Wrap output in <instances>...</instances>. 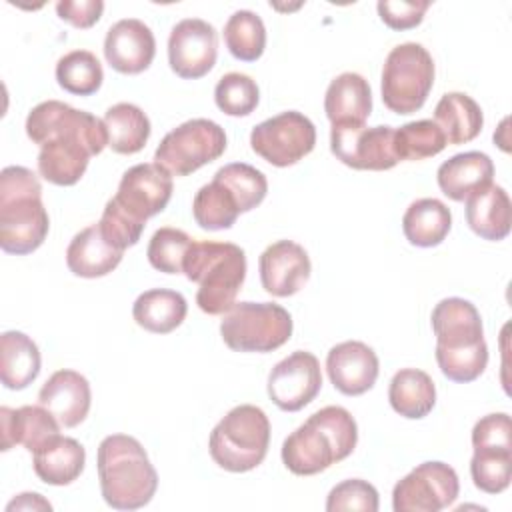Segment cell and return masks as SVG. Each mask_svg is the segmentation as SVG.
I'll list each match as a JSON object with an SVG mask.
<instances>
[{"label": "cell", "mask_w": 512, "mask_h": 512, "mask_svg": "<svg viewBox=\"0 0 512 512\" xmlns=\"http://www.w3.org/2000/svg\"><path fill=\"white\" fill-rule=\"evenodd\" d=\"M172 176L154 162H142L128 168L110 202L136 224L160 214L172 198Z\"/></svg>", "instance_id": "5bb4252c"}, {"label": "cell", "mask_w": 512, "mask_h": 512, "mask_svg": "<svg viewBox=\"0 0 512 512\" xmlns=\"http://www.w3.org/2000/svg\"><path fill=\"white\" fill-rule=\"evenodd\" d=\"M2 426V452L12 446L22 444L28 452H36L48 440L60 434V422L40 404V406H20V408H0Z\"/></svg>", "instance_id": "44dd1931"}, {"label": "cell", "mask_w": 512, "mask_h": 512, "mask_svg": "<svg viewBox=\"0 0 512 512\" xmlns=\"http://www.w3.org/2000/svg\"><path fill=\"white\" fill-rule=\"evenodd\" d=\"M434 60L418 42L394 46L382 66L380 92L384 106L394 114L418 112L434 86Z\"/></svg>", "instance_id": "ba28073f"}, {"label": "cell", "mask_w": 512, "mask_h": 512, "mask_svg": "<svg viewBox=\"0 0 512 512\" xmlns=\"http://www.w3.org/2000/svg\"><path fill=\"white\" fill-rule=\"evenodd\" d=\"M108 146L116 154H136L150 138V120L144 110L130 102H118L104 114Z\"/></svg>", "instance_id": "1f68e13d"}, {"label": "cell", "mask_w": 512, "mask_h": 512, "mask_svg": "<svg viewBox=\"0 0 512 512\" xmlns=\"http://www.w3.org/2000/svg\"><path fill=\"white\" fill-rule=\"evenodd\" d=\"M40 350L36 342L18 330L0 336V380L8 390H24L40 374Z\"/></svg>", "instance_id": "4316f807"}, {"label": "cell", "mask_w": 512, "mask_h": 512, "mask_svg": "<svg viewBox=\"0 0 512 512\" xmlns=\"http://www.w3.org/2000/svg\"><path fill=\"white\" fill-rule=\"evenodd\" d=\"M380 506L378 490L360 478H350L336 484L326 498L328 512H342V510H362V512H376Z\"/></svg>", "instance_id": "60d3db41"}, {"label": "cell", "mask_w": 512, "mask_h": 512, "mask_svg": "<svg viewBox=\"0 0 512 512\" xmlns=\"http://www.w3.org/2000/svg\"><path fill=\"white\" fill-rule=\"evenodd\" d=\"M86 450L84 446L70 436H54L42 448L34 452V472L36 476L50 486H68L84 470Z\"/></svg>", "instance_id": "484cf974"}, {"label": "cell", "mask_w": 512, "mask_h": 512, "mask_svg": "<svg viewBox=\"0 0 512 512\" xmlns=\"http://www.w3.org/2000/svg\"><path fill=\"white\" fill-rule=\"evenodd\" d=\"M330 150L354 170H390L398 164L392 126L342 124L330 130Z\"/></svg>", "instance_id": "4fadbf2b"}, {"label": "cell", "mask_w": 512, "mask_h": 512, "mask_svg": "<svg viewBox=\"0 0 512 512\" xmlns=\"http://www.w3.org/2000/svg\"><path fill=\"white\" fill-rule=\"evenodd\" d=\"M98 226H100V232L102 236L116 248L120 250H126L134 244H138L142 232H144V226L142 224H136L134 220H130L128 216H124L110 200L106 202L104 210H102V216L98 220Z\"/></svg>", "instance_id": "b9f144b4"}, {"label": "cell", "mask_w": 512, "mask_h": 512, "mask_svg": "<svg viewBox=\"0 0 512 512\" xmlns=\"http://www.w3.org/2000/svg\"><path fill=\"white\" fill-rule=\"evenodd\" d=\"M464 202L466 224L476 236L490 242H500L510 234L512 204L502 186L490 182L472 192Z\"/></svg>", "instance_id": "7402d4cb"}, {"label": "cell", "mask_w": 512, "mask_h": 512, "mask_svg": "<svg viewBox=\"0 0 512 512\" xmlns=\"http://www.w3.org/2000/svg\"><path fill=\"white\" fill-rule=\"evenodd\" d=\"M326 372L340 394L360 396L376 384L380 362L368 344L346 340L328 350Z\"/></svg>", "instance_id": "ac0fdd59"}, {"label": "cell", "mask_w": 512, "mask_h": 512, "mask_svg": "<svg viewBox=\"0 0 512 512\" xmlns=\"http://www.w3.org/2000/svg\"><path fill=\"white\" fill-rule=\"evenodd\" d=\"M388 400L396 414L408 420H420L428 416L436 404L434 380L424 370L402 368L390 380Z\"/></svg>", "instance_id": "4dcf8cb0"}, {"label": "cell", "mask_w": 512, "mask_h": 512, "mask_svg": "<svg viewBox=\"0 0 512 512\" xmlns=\"http://www.w3.org/2000/svg\"><path fill=\"white\" fill-rule=\"evenodd\" d=\"M50 230L38 176L24 166L0 172V248L24 256L38 250Z\"/></svg>", "instance_id": "5b68a950"}, {"label": "cell", "mask_w": 512, "mask_h": 512, "mask_svg": "<svg viewBox=\"0 0 512 512\" xmlns=\"http://www.w3.org/2000/svg\"><path fill=\"white\" fill-rule=\"evenodd\" d=\"M96 468L102 498L114 510H138L156 494V468L134 436H106L98 446Z\"/></svg>", "instance_id": "277c9868"}, {"label": "cell", "mask_w": 512, "mask_h": 512, "mask_svg": "<svg viewBox=\"0 0 512 512\" xmlns=\"http://www.w3.org/2000/svg\"><path fill=\"white\" fill-rule=\"evenodd\" d=\"M26 134L40 146L38 174L56 186H74L90 158L108 146L104 120L60 100L36 104L26 116Z\"/></svg>", "instance_id": "6da1fadb"}, {"label": "cell", "mask_w": 512, "mask_h": 512, "mask_svg": "<svg viewBox=\"0 0 512 512\" xmlns=\"http://www.w3.org/2000/svg\"><path fill=\"white\" fill-rule=\"evenodd\" d=\"M470 476L478 490L500 494L512 480V448L506 446H472Z\"/></svg>", "instance_id": "e575fe53"}, {"label": "cell", "mask_w": 512, "mask_h": 512, "mask_svg": "<svg viewBox=\"0 0 512 512\" xmlns=\"http://www.w3.org/2000/svg\"><path fill=\"white\" fill-rule=\"evenodd\" d=\"M430 2H408V0H380L376 4L380 20L392 30L416 28L422 20Z\"/></svg>", "instance_id": "7bdbcfd3"}, {"label": "cell", "mask_w": 512, "mask_h": 512, "mask_svg": "<svg viewBox=\"0 0 512 512\" xmlns=\"http://www.w3.org/2000/svg\"><path fill=\"white\" fill-rule=\"evenodd\" d=\"M226 150L224 128L208 118H192L172 128L154 152V164L170 176H188L218 160Z\"/></svg>", "instance_id": "30bf717a"}, {"label": "cell", "mask_w": 512, "mask_h": 512, "mask_svg": "<svg viewBox=\"0 0 512 512\" xmlns=\"http://www.w3.org/2000/svg\"><path fill=\"white\" fill-rule=\"evenodd\" d=\"M218 56V32L202 18H184L168 36V64L184 80L206 76Z\"/></svg>", "instance_id": "9a60e30c"}, {"label": "cell", "mask_w": 512, "mask_h": 512, "mask_svg": "<svg viewBox=\"0 0 512 512\" xmlns=\"http://www.w3.org/2000/svg\"><path fill=\"white\" fill-rule=\"evenodd\" d=\"M156 54V40L148 24L138 18H122L104 38V58L120 74L144 72Z\"/></svg>", "instance_id": "d6986e66"}, {"label": "cell", "mask_w": 512, "mask_h": 512, "mask_svg": "<svg viewBox=\"0 0 512 512\" xmlns=\"http://www.w3.org/2000/svg\"><path fill=\"white\" fill-rule=\"evenodd\" d=\"M214 178L224 182L234 192L242 212H250L252 208L262 204L268 192L266 176L246 162H230L218 168L214 172Z\"/></svg>", "instance_id": "74e56055"}, {"label": "cell", "mask_w": 512, "mask_h": 512, "mask_svg": "<svg viewBox=\"0 0 512 512\" xmlns=\"http://www.w3.org/2000/svg\"><path fill=\"white\" fill-rule=\"evenodd\" d=\"M38 402L60 422L62 428H74L86 420L92 404V390L76 370H56L40 388Z\"/></svg>", "instance_id": "ffe728a7"}, {"label": "cell", "mask_w": 512, "mask_h": 512, "mask_svg": "<svg viewBox=\"0 0 512 512\" xmlns=\"http://www.w3.org/2000/svg\"><path fill=\"white\" fill-rule=\"evenodd\" d=\"M192 242L194 240L180 228H172V226L158 228L152 234L146 248L150 266L164 274H182L184 258Z\"/></svg>", "instance_id": "f35d334b"}, {"label": "cell", "mask_w": 512, "mask_h": 512, "mask_svg": "<svg viewBox=\"0 0 512 512\" xmlns=\"http://www.w3.org/2000/svg\"><path fill=\"white\" fill-rule=\"evenodd\" d=\"M186 314V298L168 288L146 290L132 304L134 322L152 334H168L176 330L184 322Z\"/></svg>", "instance_id": "83f0119b"}, {"label": "cell", "mask_w": 512, "mask_h": 512, "mask_svg": "<svg viewBox=\"0 0 512 512\" xmlns=\"http://www.w3.org/2000/svg\"><path fill=\"white\" fill-rule=\"evenodd\" d=\"M270 446V420L260 406H234L210 432L212 460L228 472H250L260 466Z\"/></svg>", "instance_id": "52a82bcc"}, {"label": "cell", "mask_w": 512, "mask_h": 512, "mask_svg": "<svg viewBox=\"0 0 512 512\" xmlns=\"http://www.w3.org/2000/svg\"><path fill=\"white\" fill-rule=\"evenodd\" d=\"M310 270L312 264L308 252L292 240L270 244L258 258L262 288L276 298L300 292L310 278Z\"/></svg>", "instance_id": "e0dca14e"}, {"label": "cell", "mask_w": 512, "mask_h": 512, "mask_svg": "<svg viewBox=\"0 0 512 512\" xmlns=\"http://www.w3.org/2000/svg\"><path fill=\"white\" fill-rule=\"evenodd\" d=\"M290 312L274 302H236L220 322V336L234 352H272L292 336Z\"/></svg>", "instance_id": "9c48e42d"}, {"label": "cell", "mask_w": 512, "mask_h": 512, "mask_svg": "<svg viewBox=\"0 0 512 512\" xmlns=\"http://www.w3.org/2000/svg\"><path fill=\"white\" fill-rule=\"evenodd\" d=\"M434 122L442 130L446 144H466L474 140L484 126L482 108L464 92H446L436 108Z\"/></svg>", "instance_id": "f546056e"}, {"label": "cell", "mask_w": 512, "mask_h": 512, "mask_svg": "<svg viewBox=\"0 0 512 512\" xmlns=\"http://www.w3.org/2000/svg\"><path fill=\"white\" fill-rule=\"evenodd\" d=\"M102 12V0H60L56 4V14L60 16V20L82 30L94 26L100 20Z\"/></svg>", "instance_id": "ee69618b"}, {"label": "cell", "mask_w": 512, "mask_h": 512, "mask_svg": "<svg viewBox=\"0 0 512 512\" xmlns=\"http://www.w3.org/2000/svg\"><path fill=\"white\" fill-rule=\"evenodd\" d=\"M124 250L112 246L100 232L98 222L82 228L66 248V266L80 278H102L122 262Z\"/></svg>", "instance_id": "603a6c76"}, {"label": "cell", "mask_w": 512, "mask_h": 512, "mask_svg": "<svg viewBox=\"0 0 512 512\" xmlns=\"http://www.w3.org/2000/svg\"><path fill=\"white\" fill-rule=\"evenodd\" d=\"M268 396L284 412L308 406L322 388L320 362L312 352L296 350L280 360L268 374Z\"/></svg>", "instance_id": "2e32d148"}, {"label": "cell", "mask_w": 512, "mask_h": 512, "mask_svg": "<svg viewBox=\"0 0 512 512\" xmlns=\"http://www.w3.org/2000/svg\"><path fill=\"white\" fill-rule=\"evenodd\" d=\"M436 336V362L452 382H474L486 370L488 346L478 308L464 298L440 300L430 316Z\"/></svg>", "instance_id": "7a4b0ae2"}, {"label": "cell", "mask_w": 512, "mask_h": 512, "mask_svg": "<svg viewBox=\"0 0 512 512\" xmlns=\"http://www.w3.org/2000/svg\"><path fill=\"white\" fill-rule=\"evenodd\" d=\"M358 444V424L342 406H324L282 444V462L296 476H314L348 458Z\"/></svg>", "instance_id": "3957f363"}, {"label": "cell", "mask_w": 512, "mask_h": 512, "mask_svg": "<svg viewBox=\"0 0 512 512\" xmlns=\"http://www.w3.org/2000/svg\"><path fill=\"white\" fill-rule=\"evenodd\" d=\"M240 214L238 198L218 178L204 184L192 200V216L202 230H228L236 224Z\"/></svg>", "instance_id": "d6a6232c"}, {"label": "cell", "mask_w": 512, "mask_h": 512, "mask_svg": "<svg viewBox=\"0 0 512 512\" xmlns=\"http://www.w3.org/2000/svg\"><path fill=\"white\" fill-rule=\"evenodd\" d=\"M260 90L252 76L242 72L224 74L214 88L216 106L228 116H248L256 110Z\"/></svg>", "instance_id": "ab89813d"}, {"label": "cell", "mask_w": 512, "mask_h": 512, "mask_svg": "<svg viewBox=\"0 0 512 512\" xmlns=\"http://www.w3.org/2000/svg\"><path fill=\"white\" fill-rule=\"evenodd\" d=\"M494 162L480 150L454 154L438 166L436 180L444 196L454 202H464L472 192L492 182Z\"/></svg>", "instance_id": "d4e9b609"}, {"label": "cell", "mask_w": 512, "mask_h": 512, "mask_svg": "<svg viewBox=\"0 0 512 512\" xmlns=\"http://www.w3.org/2000/svg\"><path fill=\"white\" fill-rule=\"evenodd\" d=\"M102 80V64L88 50H72L56 62V82L70 94L90 96L100 90Z\"/></svg>", "instance_id": "d590c367"}, {"label": "cell", "mask_w": 512, "mask_h": 512, "mask_svg": "<svg viewBox=\"0 0 512 512\" xmlns=\"http://www.w3.org/2000/svg\"><path fill=\"white\" fill-rule=\"evenodd\" d=\"M452 228V212L438 198L414 200L402 216V232L412 246L432 248L444 242Z\"/></svg>", "instance_id": "f1b7e54d"}, {"label": "cell", "mask_w": 512, "mask_h": 512, "mask_svg": "<svg viewBox=\"0 0 512 512\" xmlns=\"http://www.w3.org/2000/svg\"><path fill=\"white\" fill-rule=\"evenodd\" d=\"M460 492L456 470L440 460H428L410 470L392 490L394 512H438L454 504Z\"/></svg>", "instance_id": "7c38bea8"}, {"label": "cell", "mask_w": 512, "mask_h": 512, "mask_svg": "<svg viewBox=\"0 0 512 512\" xmlns=\"http://www.w3.org/2000/svg\"><path fill=\"white\" fill-rule=\"evenodd\" d=\"M324 112L332 126L366 124L372 112V90L356 72L338 74L326 88Z\"/></svg>", "instance_id": "cb8c5ba5"}, {"label": "cell", "mask_w": 512, "mask_h": 512, "mask_svg": "<svg viewBox=\"0 0 512 512\" xmlns=\"http://www.w3.org/2000/svg\"><path fill=\"white\" fill-rule=\"evenodd\" d=\"M182 274L198 284L196 304L204 314H226L246 278V252L232 242H192Z\"/></svg>", "instance_id": "8992f818"}, {"label": "cell", "mask_w": 512, "mask_h": 512, "mask_svg": "<svg viewBox=\"0 0 512 512\" xmlns=\"http://www.w3.org/2000/svg\"><path fill=\"white\" fill-rule=\"evenodd\" d=\"M224 44L242 62H256L266 48V26L252 10H236L224 24Z\"/></svg>", "instance_id": "836d02e7"}, {"label": "cell", "mask_w": 512, "mask_h": 512, "mask_svg": "<svg viewBox=\"0 0 512 512\" xmlns=\"http://www.w3.org/2000/svg\"><path fill=\"white\" fill-rule=\"evenodd\" d=\"M6 510H52V504L36 492H22L12 502H8Z\"/></svg>", "instance_id": "f6af8a7d"}, {"label": "cell", "mask_w": 512, "mask_h": 512, "mask_svg": "<svg viewBox=\"0 0 512 512\" xmlns=\"http://www.w3.org/2000/svg\"><path fill=\"white\" fill-rule=\"evenodd\" d=\"M250 146L268 164L286 168L314 150L316 126L302 112H280L252 128Z\"/></svg>", "instance_id": "8fae6325"}, {"label": "cell", "mask_w": 512, "mask_h": 512, "mask_svg": "<svg viewBox=\"0 0 512 512\" xmlns=\"http://www.w3.org/2000/svg\"><path fill=\"white\" fill-rule=\"evenodd\" d=\"M446 138L434 120H414L394 128V152L398 160H424L440 154Z\"/></svg>", "instance_id": "8d00e7d4"}]
</instances>
